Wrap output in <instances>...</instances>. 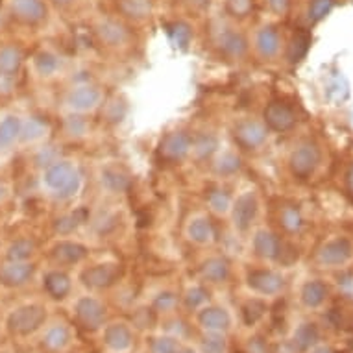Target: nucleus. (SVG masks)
<instances>
[{
	"mask_svg": "<svg viewBox=\"0 0 353 353\" xmlns=\"http://www.w3.org/2000/svg\"><path fill=\"white\" fill-rule=\"evenodd\" d=\"M216 148H219V141L211 134H200L192 139L191 152H194L196 157H200V159L211 156Z\"/></svg>",
	"mask_w": 353,
	"mask_h": 353,
	"instance_id": "obj_36",
	"label": "nucleus"
},
{
	"mask_svg": "<svg viewBox=\"0 0 353 353\" xmlns=\"http://www.w3.org/2000/svg\"><path fill=\"white\" fill-rule=\"evenodd\" d=\"M87 248L78 243L70 241H61L52 248V257L59 265H76L80 261L85 259Z\"/></svg>",
	"mask_w": 353,
	"mask_h": 353,
	"instance_id": "obj_19",
	"label": "nucleus"
},
{
	"mask_svg": "<svg viewBox=\"0 0 353 353\" xmlns=\"http://www.w3.org/2000/svg\"><path fill=\"white\" fill-rule=\"evenodd\" d=\"M198 322L203 330L211 331V333H224L232 325L230 313L222 307H205L198 316Z\"/></svg>",
	"mask_w": 353,
	"mask_h": 353,
	"instance_id": "obj_15",
	"label": "nucleus"
},
{
	"mask_svg": "<svg viewBox=\"0 0 353 353\" xmlns=\"http://www.w3.org/2000/svg\"><path fill=\"white\" fill-rule=\"evenodd\" d=\"M34 65L37 74L43 76V78H50L59 70L61 67V59L56 56V54L48 52V50H41L37 56L34 58Z\"/></svg>",
	"mask_w": 353,
	"mask_h": 353,
	"instance_id": "obj_31",
	"label": "nucleus"
},
{
	"mask_svg": "<svg viewBox=\"0 0 353 353\" xmlns=\"http://www.w3.org/2000/svg\"><path fill=\"white\" fill-rule=\"evenodd\" d=\"M265 122L274 132H287L296 124V113L285 102H272L265 110Z\"/></svg>",
	"mask_w": 353,
	"mask_h": 353,
	"instance_id": "obj_12",
	"label": "nucleus"
},
{
	"mask_svg": "<svg viewBox=\"0 0 353 353\" xmlns=\"http://www.w3.org/2000/svg\"><path fill=\"white\" fill-rule=\"evenodd\" d=\"M235 141L239 145L246 148V150H255L259 148L265 141H267V128L265 124H261L252 119H244V121L237 122V126L233 130Z\"/></svg>",
	"mask_w": 353,
	"mask_h": 353,
	"instance_id": "obj_6",
	"label": "nucleus"
},
{
	"mask_svg": "<svg viewBox=\"0 0 353 353\" xmlns=\"http://www.w3.org/2000/svg\"><path fill=\"white\" fill-rule=\"evenodd\" d=\"M228 8H230V12L233 15L244 17L252 10V0H228Z\"/></svg>",
	"mask_w": 353,
	"mask_h": 353,
	"instance_id": "obj_50",
	"label": "nucleus"
},
{
	"mask_svg": "<svg viewBox=\"0 0 353 353\" xmlns=\"http://www.w3.org/2000/svg\"><path fill=\"white\" fill-rule=\"evenodd\" d=\"M21 65H23L21 48L15 45L0 47V94L12 93Z\"/></svg>",
	"mask_w": 353,
	"mask_h": 353,
	"instance_id": "obj_3",
	"label": "nucleus"
},
{
	"mask_svg": "<svg viewBox=\"0 0 353 353\" xmlns=\"http://www.w3.org/2000/svg\"><path fill=\"white\" fill-rule=\"evenodd\" d=\"M281 226L287 230V232L294 233L301 228V214L296 208H285L283 213H281Z\"/></svg>",
	"mask_w": 353,
	"mask_h": 353,
	"instance_id": "obj_43",
	"label": "nucleus"
},
{
	"mask_svg": "<svg viewBox=\"0 0 353 353\" xmlns=\"http://www.w3.org/2000/svg\"><path fill=\"white\" fill-rule=\"evenodd\" d=\"M152 353H178V342L174 336H159L152 342Z\"/></svg>",
	"mask_w": 353,
	"mask_h": 353,
	"instance_id": "obj_47",
	"label": "nucleus"
},
{
	"mask_svg": "<svg viewBox=\"0 0 353 353\" xmlns=\"http://www.w3.org/2000/svg\"><path fill=\"white\" fill-rule=\"evenodd\" d=\"M214 172L220 174V176H232L241 168V159H239L237 154L233 152H222L213 163Z\"/></svg>",
	"mask_w": 353,
	"mask_h": 353,
	"instance_id": "obj_33",
	"label": "nucleus"
},
{
	"mask_svg": "<svg viewBox=\"0 0 353 353\" xmlns=\"http://www.w3.org/2000/svg\"><path fill=\"white\" fill-rule=\"evenodd\" d=\"M34 276V265L28 261H8L0 267V283L6 287H23Z\"/></svg>",
	"mask_w": 353,
	"mask_h": 353,
	"instance_id": "obj_10",
	"label": "nucleus"
},
{
	"mask_svg": "<svg viewBox=\"0 0 353 353\" xmlns=\"http://www.w3.org/2000/svg\"><path fill=\"white\" fill-rule=\"evenodd\" d=\"M58 159H59L58 152L54 150L52 146H47V148H43V150H41L37 156H35V163H37V165H41V167H45V168L50 167V165L58 161Z\"/></svg>",
	"mask_w": 353,
	"mask_h": 353,
	"instance_id": "obj_49",
	"label": "nucleus"
},
{
	"mask_svg": "<svg viewBox=\"0 0 353 353\" xmlns=\"http://www.w3.org/2000/svg\"><path fill=\"white\" fill-rule=\"evenodd\" d=\"M45 320H47V309L39 303H28L10 314L8 327L15 335H30L35 330H39Z\"/></svg>",
	"mask_w": 353,
	"mask_h": 353,
	"instance_id": "obj_2",
	"label": "nucleus"
},
{
	"mask_svg": "<svg viewBox=\"0 0 353 353\" xmlns=\"http://www.w3.org/2000/svg\"><path fill=\"white\" fill-rule=\"evenodd\" d=\"M121 276V267L115 263H102V265H94V267L85 268L81 272V281L89 289H108L115 283Z\"/></svg>",
	"mask_w": 353,
	"mask_h": 353,
	"instance_id": "obj_5",
	"label": "nucleus"
},
{
	"mask_svg": "<svg viewBox=\"0 0 353 353\" xmlns=\"http://www.w3.org/2000/svg\"><path fill=\"white\" fill-rule=\"evenodd\" d=\"M248 350L250 353H265V346H263V342H261L259 339H255V341L250 342Z\"/></svg>",
	"mask_w": 353,
	"mask_h": 353,
	"instance_id": "obj_53",
	"label": "nucleus"
},
{
	"mask_svg": "<svg viewBox=\"0 0 353 353\" xmlns=\"http://www.w3.org/2000/svg\"><path fill=\"white\" fill-rule=\"evenodd\" d=\"M208 300H209V294H208V290L203 289V287H191V289L187 290L185 303L191 307V309L202 307Z\"/></svg>",
	"mask_w": 353,
	"mask_h": 353,
	"instance_id": "obj_44",
	"label": "nucleus"
},
{
	"mask_svg": "<svg viewBox=\"0 0 353 353\" xmlns=\"http://www.w3.org/2000/svg\"><path fill=\"white\" fill-rule=\"evenodd\" d=\"M255 43H257V50L263 58H272L279 50V35L272 26L261 28Z\"/></svg>",
	"mask_w": 353,
	"mask_h": 353,
	"instance_id": "obj_28",
	"label": "nucleus"
},
{
	"mask_svg": "<svg viewBox=\"0 0 353 353\" xmlns=\"http://www.w3.org/2000/svg\"><path fill=\"white\" fill-rule=\"evenodd\" d=\"M8 196H10V189L4 183H0V202H4Z\"/></svg>",
	"mask_w": 353,
	"mask_h": 353,
	"instance_id": "obj_54",
	"label": "nucleus"
},
{
	"mask_svg": "<svg viewBox=\"0 0 353 353\" xmlns=\"http://www.w3.org/2000/svg\"><path fill=\"white\" fill-rule=\"evenodd\" d=\"M270 10L276 13H285L289 8V0H267Z\"/></svg>",
	"mask_w": 353,
	"mask_h": 353,
	"instance_id": "obj_52",
	"label": "nucleus"
},
{
	"mask_svg": "<svg viewBox=\"0 0 353 353\" xmlns=\"http://www.w3.org/2000/svg\"><path fill=\"white\" fill-rule=\"evenodd\" d=\"M333 4H335V0H313L311 6H309V17L313 21L324 19L331 12Z\"/></svg>",
	"mask_w": 353,
	"mask_h": 353,
	"instance_id": "obj_45",
	"label": "nucleus"
},
{
	"mask_svg": "<svg viewBox=\"0 0 353 353\" xmlns=\"http://www.w3.org/2000/svg\"><path fill=\"white\" fill-rule=\"evenodd\" d=\"M104 341L113 352H126L132 347V331L126 324H111L104 333Z\"/></svg>",
	"mask_w": 353,
	"mask_h": 353,
	"instance_id": "obj_21",
	"label": "nucleus"
},
{
	"mask_svg": "<svg viewBox=\"0 0 353 353\" xmlns=\"http://www.w3.org/2000/svg\"><path fill=\"white\" fill-rule=\"evenodd\" d=\"M309 45H311V37L307 34H298L292 39L290 43V48H289V58L290 61H300L303 56L307 54L309 50Z\"/></svg>",
	"mask_w": 353,
	"mask_h": 353,
	"instance_id": "obj_40",
	"label": "nucleus"
},
{
	"mask_svg": "<svg viewBox=\"0 0 353 353\" xmlns=\"http://www.w3.org/2000/svg\"><path fill=\"white\" fill-rule=\"evenodd\" d=\"M257 198L254 192H244L237 198V202L233 203L232 214H233V224L241 232H246L252 226V222L257 216Z\"/></svg>",
	"mask_w": 353,
	"mask_h": 353,
	"instance_id": "obj_11",
	"label": "nucleus"
},
{
	"mask_svg": "<svg viewBox=\"0 0 353 353\" xmlns=\"http://www.w3.org/2000/svg\"><path fill=\"white\" fill-rule=\"evenodd\" d=\"M45 290L56 300H63L70 292V279L67 274L54 270L45 276Z\"/></svg>",
	"mask_w": 353,
	"mask_h": 353,
	"instance_id": "obj_27",
	"label": "nucleus"
},
{
	"mask_svg": "<svg viewBox=\"0 0 353 353\" xmlns=\"http://www.w3.org/2000/svg\"><path fill=\"white\" fill-rule=\"evenodd\" d=\"M316 353H331V352H330V350H319Z\"/></svg>",
	"mask_w": 353,
	"mask_h": 353,
	"instance_id": "obj_59",
	"label": "nucleus"
},
{
	"mask_svg": "<svg viewBox=\"0 0 353 353\" xmlns=\"http://www.w3.org/2000/svg\"><path fill=\"white\" fill-rule=\"evenodd\" d=\"M192 4L198 8H205L209 4V0H192Z\"/></svg>",
	"mask_w": 353,
	"mask_h": 353,
	"instance_id": "obj_57",
	"label": "nucleus"
},
{
	"mask_svg": "<svg viewBox=\"0 0 353 353\" xmlns=\"http://www.w3.org/2000/svg\"><path fill=\"white\" fill-rule=\"evenodd\" d=\"M54 4H56V6H69V4H72V2H74V0H52Z\"/></svg>",
	"mask_w": 353,
	"mask_h": 353,
	"instance_id": "obj_56",
	"label": "nucleus"
},
{
	"mask_svg": "<svg viewBox=\"0 0 353 353\" xmlns=\"http://www.w3.org/2000/svg\"><path fill=\"white\" fill-rule=\"evenodd\" d=\"M202 353H226L228 342L222 333H211L208 331V335L203 336L202 344H200Z\"/></svg>",
	"mask_w": 353,
	"mask_h": 353,
	"instance_id": "obj_38",
	"label": "nucleus"
},
{
	"mask_svg": "<svg viewBox=\"0 0 353 353\" xmlns=\"http://www.w3.org/2000/svg\"><path fill=\"white\" fill-rule=\"evenodd\" d=\"M168 37H170V41H172L174 47L185 50L192 39V30L191 26L185 23H174L172 26L168 28Z\"/></svg>",
	"mask_w": 353,
	"mask_h": 353,
	"instance_id": "obj_35",
	"label": "nucleus"
},
{
	"mask_svg": "<svg viewBox=\"0 0 353 353\" xmlns=\"http://www.w3.org/2000/svg\"><path fill=\"white\" fill-rule=\"evenodd\" d=\"M192 148V137L187 135L185 132H172V134L165 135L159 146V154H161L167 161H181L183 157L189 156Z\"/></svg>",
	"mask_w": 353,
	"mask_h": 353,
	"instance_id": "obj_9",
	"label": "nucleus"
},
{
	"mask_svg": "<svg viewBox=\"0 0 353 353\" xmlns=\"http://www.w3.org/2000/svg\"><path fill=\"white\" fill-rule=\"evenodd\" d=\"M200 274H202L203 279H208L211 283H222L230 276L228 261L222 259V257H211V259L203 261L202 267H200Z\"/></svg>",
	"mask_w": 353,
	"mask_h": 353,
	"instance_id": "obj_25",
	"label": "nucleus"
},
{
	"mask_svg": "<svg viewBox=\"0 0 353 353\" xmlns=\"http://www.w3.org/2000/svg\"><path fill=\"white\" fill-rule=\"evenodd\" d=\"M10 13L24 26H37L47 19V4L43 0H10Z\"/></svg>",
	"mask_w": 353,
	"mask_h": 353,
	"instance_id": "obj_4",
	"label": "nucleus"
},
{
	"mask_svg": "<svg viewBox=\"0 0 353 353\" xmlns=\"http://www.w3.org/2000/svg\"><path fill=\"white\" fill-rule=\"evenodd\" d=\"M35 252L34 241L30 239H19L15 243H12V246L8 248V261H28Z\"/></svg>",
	"mask_w": 353,
	"mask_h": 353,
	"instance_id": "obj_34",
	"label": "nucleus"
},
{
	"mask_svg": "<svg viewBox=\"0 0 353 353\" xmlns=\"http://www.w3.org/2000/svg\"><path fill=\"white\" fill-rule=\"evenodd\" d=\"M325 285L320 283V281H309V283L303 287V292H301V298L305 301V305L309 307H319L325 298Z\"/></svg>",
	"mask_w": 353,
	"mask_h": 353,
	"instance_id": "obj_37",
	"label": "nucleus"
},
{
	"mask_svg": "<svg viewBox=\"0 0 353 353\" xmlns=\"http://www.w3.org/2000/svg\"><path fill=\"white\" fill-rule=\"evenodd\" d=\"M320 163V150L311 143L298 146L290 156V168L298 178H309Z\"/></svg>",
	"mask_w": 353,
	"mask_h": 353,
	"instance_id": "obj_7",
	"label": "nucleus"
},
{
	"mask_svg": "<svg viewBox=\"0 0 353 353\" xmlns=\"http://www.w3.org/2000/svg\"><path fill=\"white\" fill-rule=\"evenodd\" d=\"M216 45L224 54L232 58H241L246 52V39L232 28H220L216 34Z\"/></svg>",
	"mask_w": 353,
	"mask_h": 353,
	"instance_id": "obj_18",
	"label": "nucleus"
},
{
	"mask_svg": "<svg viewBox=\"0 0 353 353\" xmlns=\"http://www.w3.org/2000/svg\"><path fill=\"white\" fill-rule=\"evenodd\" d=\"M178 353H196V352H192V350H183V352H178Z\"/></svg>",
	"mask_w": 353,
	"mask_h": 353,
	"instance_id": "obj_58",
	"label": "nucleus"
},
{
	"mask_svg": "<svg viewBox=\"0 0 353 353\" xmlns=\"http://www.w3.org/2000/svg\"><path fill=\"white\" fill-rule=\"evenodd\" d=\"M117 6L121 10L122 15H126L135 21H143V19L152 15V0H117Z\"/></svg>",
	"mask_w": 353,
	"mask_h": 353,
	"instance_id": "obj_29",
	"label": "nucleus"
},
{
	"mask_svg": "<svg viewBox=\"0 0 353 353\" xmlns=\"http://www.w3.org/2000/svg\"><path fill=\"white\" fill-rule=\"evenodd\" d=\"M43 183L54 196L59 200H69L80 191L81 178L74 163L58 159L43 172Z\"/></svg>",
	"mask_w": 353,
	"mask_h": 353,
	"instance_id": "obj_1",
	"label": "nucleus"
},
{
	"mask_svg": "<svg viewBox=\"0 0 353 353\" xmlns=\"http://www.w3.org/2000/svg\"><path fill=\"white\" fill-rule=\"evenodd\" d=\"M48 132V124L39 117H32L26 122H23V130H21V139L23 143H35L41 141Z\"/></svg>",
	"mask_w": 353,
	"mask_h": 353,
	"instance_id": "obj_32",
	"label": "nucleus"
},
{
	"mask_svg": "<svg viewBox=\"0 0 353 353\" xmlns=\"http://www.w3.org/2000/svg\"><path fill=\"white\" fill-rule=\"evenodd\" d=\"M248 285L259 294H278L283 289V278L270 270H254L248 276Z\"/></svg>",
	"mask_w": 353,
	"mask_h": 353,
	"instance_id": "obj_14",
	"label": "nucleus"
},
{
	"mask_svg": "<svg viewBox=\"0 0 353 353\" xmlns=\"http://www.w3.org/2000/svg\"><path fill=\"white\" fill-rule=\"evenodd\" d=\"M83 222H87V211L85 209H76L72 213H67L63 216L56 219V222H54V232L59 233V235H70Z\"/></svg>",
	"mask_w": 353,
	"mask_h": 353,
	"instance_id": "obj_30",
	"label": "nucleus"
},
{
	"mask_svg": "<svg viewBox=\"0 0 353 353\" xmlns=\"http://www.w3.org/2000/svg\"><path fill=\"white\" fill-rule=\"evenodd\" d=\"M316 336H319V333H316V330H314V325L305 324V325H301L300 330L296 331L294 342L298 344V347H300V350H307V347L311 346V344H314Z\"/></svg>",
	"mask_w": 353,
	"mask_h": 353,
	"instance_id": "obj_42",
	"label": "nucleus"
},
{
	"mask_svg": "<svg viewBox=\"0 0 353 353\" xmlns=\"http://www.w3.org/2000/svg\"><path fill=\"white\" fill-rule=\"evenodd\" d=\"M70 341V331L65 324H54L43 335V347L48 352H61Z\"/></svg>",
	"mask_w": 353,
	"mask_h": 353,
	"instance_id": "obj_24",
	"label": "nucleus"
},
{
	"mask_svg": "<svg viewBox=\"0 0 353 353\" xmlns=\"http://www.w3.org/2000/svg\"><path fill=\"white\" fill-rule=\"evenodd\" d=\"M187 235L192 243L196 244H209L214 239V228L208 216H196L189 222L187 226Z\"/></svg>",
	"mask_w": 353,
	"mask_h": 353,
	"instance_id": "obj_23",
	"label": "nucleus"
},
{
	"mask_svg": "<svg viewBox=\"0 0 353 353\" xmlns=\"http://www.w3.org/2000/svg\"><path fill=\"white\" fill-rule=\"evenodd\" d=\"M176 303H178L176 294L165 290V292L156 296V300H154V309H156V311H161V313H168V311H172L174 307H176Z\"/></svg>",
	"mask_w": 353,
	"mask_h": 353,
	"instance_id": "obj_46",
	"label": "nucleus"
},
{
	"mask_svg": "<svg viewBox=\"0 0 353 353\" xmlns=\"http://www.w3.org/2000/svg\"><path fill=\"white\" fill-rule=\"evenodd\" d=\"M89 130V124L83 117L80 115H69L65 119V132L70 135V137H81V135L87 134Z\"/></svg>",
	"mask_w": 353,
	"mask_h": 353,
	"instance_id": "obj_41",
	"label": "nucleus"
},
{
	"mask_svg": "<svg viewBox=\"0 0 353 353\" xmlns=\"http://www.w3.org/2000/svg\"><path fill=\"white\" fill-rule=\"evenodd\" d=\"M208 203L214 213H226L232 208V198L228 196V192L214 189L208 194Z\"/></svg>",
	"mask_w": 353,
	"mask_h": 353,
	"instance_id": "obj_39",
	"label": "nucleus"
},
{
	"mask_svg": "<svg viewBox=\"0 0 353 353\" xmlns=\"http://www.w3.org/2000/svg\"><path fill=\"white\" fill-rule=\"evenodd\" d=\"M347 187H350V191L353 194V167L347 170Z\"/></svg>",
	"mask_w": 353,
	"mask_h": 353,
	"instance_id": "obj_55",
	"label": "nucleus"
},
{
	"mask_svg": "<svg viewBox=\"0 0 353 353\" xmlns=\"http://www.w3.org/2000/svg\"><path fill=\"white\" fill-rule=\"evenodd\" d=\"M135 324L139 327H150L154 324V314L150 313V309H141L135 316Z\"/></svg>",
	"mask_w": 353,
	"mask_h": 353,
	"instance_id": "obj_51",
	"label": "nucleus"
},
{
	"mask_svg": "<svg viewBox=\"0 0 353 353\" xmlns=\"http://www.w3.org/2000/svg\"><path fill=\"white\" fill-rule=\"evenodd\" d=\"M100 99H102V94H100L97 87L83 83V85L74 87L70 91L69 97H67V105H69L70 110L83 113V111L94 110L100 104Z\"/></svg>",
	"mask_w": 353,
	"mask_h": 353,
	"instance_id": "obj_13",
	"label": "nucleus"
},
{
	"mask_svg": "<svg viewBox=\"0 0 353 353\" xmlns=\"http://www.w3.org/2000/svg\"><path fill=\"white\" fill-rule=\"evenodd\" d=\"M100 180H102V185L111 192H124L130 187V176L119 167H105Z\"/></svg>",
	"mask_w": 353,
	"mask_h": 353,
	"instance_id": "obj_26",
	"label": "nucleus"
},
{
	"mask_svg": "<svg viewBox=\"0 0 353 353\" xmlns=\"http://www.w3.org/2000/svg\"><path fill=\"white\" fill-rule=\"evenodd\" d=\"M23 121L17 115H8L0 121V152L10 150L13 143L21 139Z\"/></svg>",
	"mask_w": 353,
	"mask_h": 353,
	"instance_id": "obj_22",
	"label": "nucleus"
},
{
	"mask_svg": "<svg viewBox=\"0 0 353 353\" xmlns=\"http://www.w3.org/2000/svg\"><path fill=\"white\" fill-rule=\"evenodd\" d=\"M76 316L87 330H99L105 320V307L97 298L85 296L76 303Z\"/></svg>",
	"mask_w": 353,
	"mask_h": 353,
	"instance_id": "obj_8",
	"label": "nucleus"
},
{
	"mask_svg": "<svg viewBox=\"0 0 353 353\" xmlns=\"http://www.w3.org/2000/svg\"><path fill=\"white\" fill-rule=\"evenodd\" d=\"M254 250L255 254L263 257V259H278L281 255V243L272 232L261 230V232L255 233Z\"/></svg>",
	"mask_w": 353,
	"mask_h": 353,
	"instance_id": "obj_20",
	"label": "nucleus"
},
{
	"mask_svg": "<svg viewBox=\"0 0 353 353\" xmlns=\"http://www.w3.org/2000/svg\"><path fill=\"white\" fill-rule=\"evenodd\" d=\"M265 313V303H261V301L254 300V301H248L246 305H244V320H246V324H254L257 320L263 316Z\"/></svg>",
	"mask_w": 353,
	"mask_h": 353,
	"instance_id": "obj_48",
	"label": "nucleus"
},
{
	"mask_svg": "<svg viewBox=\"0 0 353 353\" xmlns=\"http://www.w3.org/2000/svg\"><path fill=\"white\" fill-rule=\"evenodd\" d=\"M97 34H99L100 41L105 43L108 47H122L130 39L126 26H122L121 23H117L113 19L100 21L99 26H97Z\"/></svg>",
	"mask_w": 353,
	"mask_h": 353,
	"instance_id": "obj_16",
	"label": "nucleus"
},
{
	"mask_svg": "<svg viewBox=\"0 0 353 353\" xmlns=\"http://www.w3.org/2000/svg\"><path fill=\"white\" fill-rule=\"evenodd\" d=\"M352 255V243L347 239H335L320 250L319 259L324 263V265H331V267H336V265H342L346 263Z\"/></svg>",
	"mask_w": 353,
	"mask_h": 353,
	"instance_id": "obj_17",
	"label": "nucleus"
}]
</instances>
